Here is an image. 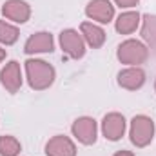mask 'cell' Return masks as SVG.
Returning a JSON list of instances; mask_svg holds the SVG:
<instances>
[{
	"instance_id": "cell-13",
	"label": "cell",
	"mask_w": 156,
	"mask_h": 156,
	"mask_svg": "<svg viewBox=\"0 0 156 156\" xmlns=\"http://www.w3.org/2000/svg\"><path fill=\"white\" fill-rule=\"evenodd\" d=\"M80 35L83 37V40H85L93 49L102 47L104 42H105V31H104L100 26L93 24V22H83V24L80 26Z\"/></svg>"
},
{
	"instance_id": "cell-14",
	"label": "cell",
	"mask_w": 156,
	"mask_h": 156,
	"mask_svg": "<svg viewBox=\"0 0 156 156\" xmlns=\"http://www.w3.org/2000/svg\"><path fill=\"white\" fill-rule=\"evenodd\" d=\"M140 18H142V16H140L138 11H125V13H122L116 18L115 27H116V31L120 35H131V33H134L136 27L140 26V22H142Z\"/></svg>"
},
{
	"instance_id": "cell-9",
	"label": "cell",
	"mask_w": 156,
	"mask_h": 156,
	"mask_svg": "<svg viewBox=\"0 0 156 156\" xmlns=\"http://www.w3.org/2000/svg\"><path fill=\"white\" fill-rule=\"evenodd\" d=\"M55 49V40L51 37V33L47 31H40L31 35L26 45H24V51L27 55H37V53H51Z\"/></svg>"
},
{
	"instance_id": "cell-21",
	"label": "cell",
	"mask_w": 156,
	"mask_h": 156,
	"mask_svg": "<svg viewBox=\"0 0 156 156\" xmlns=\"http://www.w3.org/2000/svg\"><path fill=\"white\" fill-rule=\"evenodd\" d=\"M154 89H156V83H154Z\"/></svg>"
},
{
	"instance_id": "cell-11",
	"label": "cell",
	"mask_w": 156,
	"mask_h": 156,
	"mask_svg": "<svg viewBox=\"0 0 156 156\" xmlns=\"http://www.w3.org/2000/svg\"><path fill=\"white\" fill-rule=\"evenodd\" d=\"M47 156H76V145L67 136H53L45 144Z\"/></svg>"
},
{
	"instance_id": "cell-4",
	"label": "cell",
	"mask_w": 156,
	"mask_h": 156,
	"mask_svg": "<svg viewBox=\"0 0 156 156\" xmlns=\"http://www.w3.org/2000/svg\"><path fill=\"white\" fill-rule=\"evenodd\" d=\"M60 47L66 55H69L75 60L85 55V40L75 29H66L60 33Z\"/></svg>"
},
{
	"instance_id": "cell-12",
	"label": "cell",
	"mask_w": 156,
	"mask_h": 156,
	"mask_svg": "<svg viewBox=\"0 0 156 156\" xmlns=\"http://www.w3.org/2000/svg\"><path fill=\"white\" fill-rule=\"evenodd\" d=\"M118 83L123 89L136 91L145 83V71L140 67H127L118 73Z\"/></svg>"
},
{
	"instance_id": "cell-17",
	"label": "cell",
	"mask_w": 156,
	"mask_h": 156,
	"mask_svg": "<svg viewBox=\"0 0 156 156\" xmlns=\"http://www.w3.org/2000/svg\"><path fill=\"white\" fill-rule=\"evenodd\" d=\"M20 37L18 29L4 20H0V44H5V45H13Z\"/></svg>"
},
{
	"instance_id": "cell-20",
	"label": "cell",
	"mask_w": 156,
	"mask_h": 156,
	"mask_svg": "<svg viewBox=\"0 0 156 156\" xmlns=\"http://www.w3.org/2000/svg\"><path fill=\"white\" fill-rule=\"evenodd\" d=\"M4 58H5V49H2V47H0V62H2Z\"/></svg>"
},
{
	"instance_id": "cell-15",
	"label": "cell",
	"mask_w": 156,
	"mask_h": 156,
	"mask_svg": "<svg viewBox=\"0 0 156 156\" xmlns=\"http://www.w3.org/2000/svg\"><path fill=\"white\" fill-rule=\"evenodd\" d=\"M142 38L149 47H156V15H144L142 18Z\"/></svg>"
},
{
	"instance_id": "cell-5",
	"label": "cell",
	"mask_w": 156,
	"mask_h": 156,
	"mask_svg": "<svg viewBox=\"0 0 156 156\" xmlns=\"http://www.w3.org/2000/svg\"><path fill=\"white\" fill-rule=\"evenodd\" d=\"M71 133L73 136L76 138L80 144L83 145H93L96 142V133H98V127H96V122L89 116H82L76 118L73 127H71Z\"/></svg>"
},
{
	"instance_id": "cell-1",
	"label": "cell",
	"mask_w": 156,
	"mask_h": 156,
	"mask_svg": "<svg viewBox=\"0 0 156 156\" xmlns=\"http://www.w3.org/2000/svg\"><path fill=\"white\" fill-rule=\"evenodd\" d=\"M26 75L31 89L35 91H44L55 82V67L47 64L45 60L38 58H29L26 62Z\"/></svg>"
},
{
	"instance_id": "cell-19",
	"label": "cell",
	"mask_w": 156,
	"mask_h": 156,
	"mask_svg": "<svg viewBox=\"0 0 156 156\" xmlns=\"http://www.w3.org/2000/svg\"><path fill=\"white\" fill-rule=\"evenodd\" d=\"M115 156H134V154H133L131 151H118Z\"/></svg>"
},
{
	"instance_id": "cell-10",
	"label": "cell",
	"mask_w": 156,
	"mask_h": 156,
	"mask_svg": "<svg viewBox=\"0 0 156 156\" xmlns=\"http://www.w3.org/2000/svg\"><path fill=\"white\" fill-rule=\"evenodd\" d=\"M0 82L2 85L9 91V93H18V89L22 87V71H20V64L11 60L9 64H5V67L0 73Z\"/></svg>"
},
{
	"instance_id": "cell-2",
	"label": "cell",
	"mask_w": 156,
	"mask_h": 156,
	"mask_svg": "<svg viewBox=\"0 0 156 156\" xmlns=\"http://www.w3.org/2000/svg\"><path fill=\"white\" fill-rule=\"evenodd\" d=\"M116 56L122 64H127L131 67H138L140 64H144L149 56V49L145 44H142L140 40H125L118 45Z\"/></svg>"
},
{
	"instance_id": "cell-16",
	"label": "cell",
	"mask_w": 156,
	"mask_h": 156,
	"mask_svg": "<svg viewBox=\"0 0 156 156\" xmlns=\"http://www.w3.org/2000/svg\"><path fill=\"white\" fill-rule=\"evenodd\" d=\"M20 149L22 145L15 136H0V156H18Z\"/></svg>"
},
{
	"instance_id": "cell-18",
	"label": "cell",
	"mask_w": 156,
	"mask_h": 156,
	"mask_svg": "<svg viewBox=\"0 0 156 156\" xmlns=\"http://www.w3.org/2000/svg\"><path fill=\"white\" fill-rule=\"evenodd\" d=\"M138 2H140V0H115V4L120 5V7H123V9H127V7H134Z\"/></svg>"
},
{
	"instance_id": "cell-6",
	"label": "cell",
	"mask_w": 156,
	"mask_h": 156,
	"mask_svg": "<svg viewBox=\"0 0 156 156\" xmlns=\"http://www.w3.org/2000/svg\"><path fill=\"white\" fill-rule=\"evenodd\" d=\"M85 15L100 24H109L115 16V5L109 0H91L85 7Z\"/></svg>"
},
{
	"instance_id": "cell-3",
	"label": "cell",
	"mask_w": 156,
	"mask_h": 156,
	"mask_svg": "<svg viewBox=\"0 0 156 156\" xmlns=\"http://www.w3.org/2000/svg\"><path fill=\"white\" fill-rule=\"evenodd\" d=\"M129 136L133 145L136 147H147L153 142L154 136V122L145 115H138L131 120V129H129Z\"/></svg>"
},
{
	"instance_id": "cell-8",
	"label": "cell",
	"mask_w": 156,
	"mask_h": 156,
	"mask_svg": "<svg viewBox=\"0 0 156 156\" xmlns=\"http://www.w3.org/2000/svg\"><path fill=\"white\" fill-rule=\"evenodd\" d=\"M2 13L7 20H13L15 24H26L31 16V7L24 0H7L2 7Z\"/></svg>"
},
{
	"instance_id": "cell-7",
	"label": "cell",
	"mask_w": 156,
	"mask_h": 156,
	"mask_svg": "<svg viewBox=\"0 0 156 156\" xmlns=\"http://www.w3.org/2000/svg\"><path fill=\"white\" fill-rule=\"evenodd\" d=\"M102 133L107 140L116 142L125 133V118L120 113H109L102 120Z\"/></svg>"
}]
</instances>
